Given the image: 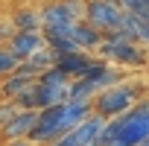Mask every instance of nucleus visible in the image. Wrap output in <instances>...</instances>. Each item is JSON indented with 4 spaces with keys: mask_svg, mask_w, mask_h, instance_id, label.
<instances>
[{
    "mask_svg": "<svg viewBox=\"0 0 149 146\" xmlns=\"http://www.w3.org/2000/svg\"><path fill=\"white\" fill-rule=\"evenodd\" d=\"M91 114H94V105H91L88 99H67V102H61V105L41 108L26 140H32L35 146H47V143H53L56 137H61L64 131L76 129V126H79L85 117H91Z\"/></svg>",
    "mask_w": 149,
    "mask_h": 146,
    "instance_id": "obj_1",
    "label": "nucleus"
},
{
    "mask_svg": "<svg viewBox=\"0 0 149 146\" xmlns=\"http://www.w3.org/2000/svg\"><path fill=\"white\" fill-rule=\"evenodd\" d=\"M143 137H149V97L134 102L126 114L105 120L94 146H137Z\"/></svg>",
    "mask_w": 149,
    "mask_h": 146,
    "instance_id": "obj_2",
    "label": "nucleus"
},
{
    "mask_svg": "<svg viewBox=\"0 0 149 146\" xmlns=\"http://www.w3.org/2000/svg\"><path fill=\"white\" fill-rule=\"evenodd\" d=\"M143 97H146V85L126 79V82H120V85H114V88L100 91V94L91 99V105H94V114H100L102 120H111V117H117V114H126V111H129L134 102H140Z\"/></svg>",
    "mask_w": 149,
    "mask_h": 146,
    "instance_id": "obj_3",
    "label": "nucleus"
},
{
    "mask_svg": "<svg viewBox=\"0 0 149 146\" xmlns=\"http://www.w3.org/2000/svg\"><path fill=\"white\" fill-rule=\"evenodd\" d=\"M97 56H102L105 61L120 64V67H146L149 64V50L137 41L120 38L114 29L102 32V44L97 47Z\"/></svg>",
    "mask_w": 149,
    "mask_h": 146,
    "instance_id": "obj_4",
    "label": "nucleus"
},
{
    "mask_svg": "<svg viewBox=\"0 0 149 146\" xmlns=\"http://www.w3.org/2000/svg\"><path fill=\"white\" fill-rule=\"evenodd\" d=\"M120 18H123V6L117 0H88V6H85V21L97 26L100 32L117 29Z\"/></svg>",
    "mask_w": 149,
    "mask_h": 146,
    "instance_id": "obj_5",
    "label": "nucleus"
},
{
    "mask_svg": "<svg viewBox=\"0 0 149 146\" xmlns=\"http://www.w3.org/2000/svg\"><path fill=\"white\" fill-rule=\"evenodd\" d=\"M35 117H38V111H32V108H21L18 114H12L3 126H0V143L29 137V131H32V126H35Z\"/></svg>",
    "mask_w": 149,
    "mask_h": 146,
    "instance_id": "obj_6",
    "label": "nucleus"
},
{
    "mask_svg": "<svg viewBox=\"0 0 149 146\" xmlns=\"http://www.w3.org/2000/svg\"><path fill=\"white\" fill-rule=\"evenodd\" d=\"M6 47H9V53H12L18 61H24V58H29L32 53H38L41 47H47V41H44L41 29H32V32H15V35L6 41Z\"/></svg>",
    "mask_w": 149,
    "mask_h": 146,
    "instance_id": "obj_7",
    "label": "nucleus"
},
{
    "mask_svg": "<svg viewBox=\"0 0 149 146\" xmlns=\"http://www.w3.org/2000/svg\"><path fill=\"white\" fill-rule=\"evenodd\" d=\"M56 64V53L50 50V47H41L38 53H32L29 58H24V61H18V67H15V73H24V76H41L44 70H50Z\"/></svg>",
    "mask_w": 149,
    "mask_h": 146,
    "instance_id": "obj_8",
    "label": "nucleus"
},
{
    "mask_svg": "<svg viewBox=\"0 0 149 146\" xmlns=\"http://www.w3.org/2000/svg\"><path fill=\"white\" fill-rule=\"evenodd\" d=\"M70 38L76 41L79 50H85V53H97V47L102 44V32H100L97 26H91L88 21H76V24H73Z\"/></svg>",
    "mask_w": 149,
    "mask_h": 146,
    "instance_id": "obj_9",
    "label": "nucleus"
},
{
    "mask_svg": "<svg viewBox=\"0 0 149 146\" xmlns=\"http://www.w3.org/2000/svg\"><path fill=\"white\" fill-rule=\"evenodd\" d=\"M91 56L94 53H85V50L64 53V56H56V67H61L70 79H79L82 73H85V67H88V61H91Z\"/></svg>",
    "mask_w": 149,
    "mask_h": 146,
    "instance_id": "obj_10",
    "label": "nucleus"
},
{
    "mask_svg": "<svg viewBox=\"0 0 149 146\" xmlns=\"http://www.w3.org/2000/svg\"><path fill=\"white\" fill-rule=\"evenodd\" d=\"M41 12V26H61V24H73L67 6L61 0H47V3L38 9Z\"/></svg>",
    "mask_w": 149,
    "mask_h": 146,
    "instance_id": "obj_11",
    "label": "nucleus"
},
{
    "mask_svg": "<svg viewBox=\"0 0 149 146\" xmlns=\"http://www.w3.org/2000/svg\"><path fill=\"white\" fill-rule=\"evenodd\" d=\"M12 24L18 32H32V29H41V12L35 6H18L12 15Z\"/></svg>",
    "mask_w": 149,
    "mask_h": 146,
    "instance_id": "obj_12",
    "label": "nucleus"
},
{
    "mask_svg": "<svg viewBox=\"0 0 149 146\" xmlns=\"http://www.w3.org/2000/svg\"><path fill=\"white\" fill-rule=\"evenodd\" d=\"M35 79L24 76V73H9L6 79H0V99H15L21 91H26Z\"/></svg>",
    "mask_w": 149,
    "mask_h": 146,
    "instance_id": "obj_13",
    "label": "nucleus"
},
{
    "mask_svg": "<svg viewBox=\"0 0 149 146\" xmlns=\"http://www.w3.org/2000/svg\"><path fill=\"white\" fill-rule=\"evenodd\" d=\"M100 91H97V85L91 82V79H70V88H67V99H94Z\"/></svg>",
    "mask_w": 149,
    "mask_h": 146,
    "instance_id": "obj_14",
    "label": "nucleus"
},
{
    "mask_svg": "<svg viewBox=\"0 0 149 146\" xmlns=\"http://www.w3.org/2000/svg\"><path fill=\"white\" fill-rule=\"evenodd\" d=\"M126 79H129V73H126V70L108 64V67L100 73V76L94 79V85H97V91H105V88H114V85H120V82H126Z\"/></svg>",
    "mask_w": 149,
    "mask_h": 146,
    "instance_id": "obj_15",
    "label": "nucleus"
},
{
    "mask_svg": "<svg viewBox=\"0 0 149 146\" xmlns=\"http://www.w3.org/2000/svg\"><path fill=\"white\" fill-rule=\"evenodd\" d=\"M47 47L56 53V56H64V53H76L79 44L73 41V38H47Z\"/></svg>",
    "mask_w": 149,
    "mask_h": 146,
    "instance_id": "obj_16",
    "label": "nucleus"
},
{
    "mask_svg": "<svg viewBox=\"0 0 149 146\" xmlns=\"http://www.w3.org/2000/svg\"><path fill=\"white\" fill-rule=\"evenodd\" d=\"M15 67H18V58L9 53V47L3 44L0 47V79H6L9 73H15Z\"/></svg>",
    "mask_w": 149,
    "mask_h": 146,
    "instance_id": "obj_17",
    "label": "nucleus"
},
{
    "mask_svg": "<svg viewBox=\"0 0 149 146\" xmlns=\"http://www.w3.org/2000/svg\"><path fill=\"white\" fill-rule=\"evenodd\" d=\"M61 3L67 6V12H70L73 21H85V6H88V0H61Z\"/></svg>",
    "mask_w": 149,
    "mask_h": 146,
    "instance_id": "obj_18",
    "label": "nucleus"
},
{
    "mask_svg": "<svg viewBox=\"0 0 149 146\" xmlns=\"http://www.w3.org/2000/svg\"><path fill=\"white\" fill-rule=\"evenodd\" d=\"M18 111H21V108L15 105V99H0V126H3L12 114H18Z\"/></svg>",
    "mask_w": 149,
    "mask_h": 146,
    "instance_id": "obj_19",
    "label": "nucleus"
},
{
    "mask_svg": "<svg viewBox=\"0 0 149 146\" xmlns=\"http://www.w3.org/2000/svg\"><path fill=\"white\" fill-rule=\"evenodd\" d=\"M15 32H18V29H15L12 18H0V44H6V41H9Z\"/></svg>",
    "mask_w": 149,
    "mask_h": 146,
    "instance_id": "obj_20",
    "label": "nucleus"
},
{
    "mask_svg": "<svg viewBox=\"0 0 149 146\" xmlns=\"http://www.w3.org/2000/svg\"><path fill=\"white\" fill-rule=\"evenodd\" d=\"M0 146H35V143L26 140V137H21V140H9V143H0Z\"/></svg>",
    "mask_w": 149,
    "mask_h": 146,
    "instance_id": "obj_21",
    "label": "nucleus"
}]
</instances>
